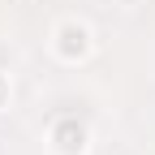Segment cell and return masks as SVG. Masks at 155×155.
Segmentation results:
<instances>
[{
	"mask_svg": "<svg viewBox=\"0 0 155 155\" xmlns=\"http://www.w3.org/2000/svg\"><path fill=\"white\" fill-rule=\"evenodd\" d=\"M91 52H95V30L82 22V17L56 22V30H52V56L61 65H82Z\"/></svg>",
	"mask_w": 155,
	"mask_h": 155,
	"instance_id": "6da1fadb",
	"label": "cell"
},
{
	"mask_svg": "<svg viewBox=\"0 0 155 155\" xmlns=\"http://www.w3.org/2000/svg\"><path fill=\"white\" fill-rule=\"evenodd\" d=\"M9 104H13V78H9V73H0V112H5Z\"/></svg>",
	"mask_w": 155,
	"mask_h": 155,
	"instance_id": "3957f363",
	"label": "cell"
},
{
	"mask_svg": "<svg viewBox=\"0 0 155 155\" xmlns=\"http://www.w3.org/2000/svg\"><path fill=\"white\" fill-rule=\"evenodd\" d=\"M48 151L52 155H86L91 151V129L78 116H56L48 125Z\"/></svg>",
	"mask_w": 155,
	"mask_h": 155,
	"instance_id": "7a4b0ae2",
	"label": "cell"
}]
</instances>
